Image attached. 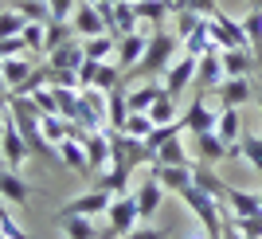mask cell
<instances>
[{
    "instance_id": "obj_1",
    "label": "cell",
    "mask_w": 262,
    "mask_h": 239,
    "mask_svg": "<svg viewBox=\"0 0 262 239\" xmlns=\"http://www.w3.org/2000/svg\"><path fill=\"white\" fill-rule=\"evenodd\" d=\"M176 55H180V35H176V32H161V28H157L153 39H149V47H145V55H141V63L133 67V75L161 78Z\"/></svg>"
},
{
    "instance_id": "obj_2",
    "label": "cell",
    "mask_w": 262,
    "mask_h": 239,
    "mask_svg": "<svg viewBox=\"0 0 262 239\" xmlns=\"http://www.w3.org/2000/svg\"><path fill=\"white\" fill-rule=\"evenodd\" d=\"M180 200H184V204L192 208V216L211 231V239H223V231H227V216L219 212V200H215V196L204 192L200 185H188L184 192H180Z\"/></svg>"
},
{
    "instance_id": "obj_3",
    "label": "cell",
    "mask_w": 262,
    "mask_h": 239,
    "mask_svg": "<svg viewBox=\"0 0 262 239\" xmlns=\"http://www.w3.org/2000/svg\"><path fill=\"white\" fill-rule=\"evenodd\" d=\"M78 126L86 133L110 130V122H106V90H98V87L78 90Z\"/></svg>"
},
{
    "instance_id": "obj_4",
    "label": "cell",
    "mask_w": 262,
    "mask_h": 239,
    "mask_svg": "<svg viewBox=\"0 0 262 239\" xmlns=\"http://www.w3.org/2000/svg\"><path fill=\"white\" fill-rule=\"evenodd\" d=\"M106 220H110V231H106V235H129V231L141 224L137 196H133V192L114 196V200H110V208H106Z\"/></svg>"
},
{
    "instance_id": "obj_5",
    "label": "cell",
    "mask_w": 262,
    "mask_h": 239,
    "mask_svg": "<svg viewBox=\"0 0 262 239\" xmlns=\"http://www.w3.org/2000/svg\"><path fill=\"white\" fill-rule=\"evenodd\" d=\"M78 78H82V87H98V90H114L121 87V63L118 59H86V63L78 67Z\"/></svg>"
},
{
    "instance_id": "obj_6",
    "label": "cell",
    "mask_w": 262,
    "mask_h": 239,
    "mask_svg": "<svg viewBox=\"0 0 262 239\" xmlns=\"http://www.w3.org/2000/svg\"><path fill=\"white\" fill-rule=\"evenodd\" d=\"M71 28H75L78 39H94V35H106L110 32L106 12H102V4H94V0H78L75 16H71Z\"/></svg>"
},
{
    "instance_id": "obj_7",
    "label": "cell",
    "mask_w": 262,
    "mask_h": 239,
    "mask_svg": "<svg viewBox=\"0 0 262 239\" xmlns=\"http://www.w3.org/2000/svg\"><path fill=\"white\" fill-rule=\"evenodd\" d=\"M196 67H200V59L196 55H188V51H180L172 59V63H168V71H164V87H168V94L172 98H180L184 94V87H192V83H196Z\"/></svg>"
},
{
    "instance_id": "obj_8",
    "label": "cell",
    "mask_w": 262,
    "mask_h": 239,
    "mask_svg": "<svg viewBox=\"0 0 262 239\" xmlns=\"http://www.w3.org/2000/svg\"><path fill=\"white\" fill-rule=\"evenodd\" d=\"M110 200H114V192H106V188H90V192H82V196H75V200H67L63 208H59V216H106V208H110Z\"/></svg>"
},
{
    "instance_id": "obj_9",
    "label": "cell",
    "mask_w": 262,
    "mask_h": 239,
    "mask_svg": "<svg viewBox=\"0 0 262 239\" xmlns=\"http://www.w3.org/2000/svg\"><path fill=\"white\" fill-rule=\"evenodd\" d=\"M184 130L192 133V137H200V133H208V130H215V122H219V110L211 106L208 102V94H204V90H200L196 98H192V106L184 110Z\"/></svg>"
},
{
    "instance_id": "obj_10",
    "label": "cell",
    "mask_w": 262,
    "mask_h": 239,
    "mask_svg": "<svg viewBox=\"0 0 262 239\" xmlns=\"http://www.w3.org/2000/svg\"><path fill=\"white\" fill-rule=\"evenodd\" d=\"M149 173L164 185V192H184L188 185H196V165H149Z\"/></svg>"
},
{
    "instance_id": "obj_11",
    "label": "cell",
    "mask_w": 262,
    "mask_h": 239,
    "mask_svg": "<svg viewBox=\"0 0 262 239\" xmlns=\"http://www.w3.org/2000/svg\"><path fill=\"white\" fill-rule=\"evenodd\" d=\"M219 59H223L227 78H251L254 71H262V67H258V55H254L251 47H227V51H219Z\"/></svg>"
},
{
    "instance_id": "obj_12",
    "label": "cell",
    "mask_w": 262,
    "mask_h": 239,
    "mask_svg": "<svg viewBox=\"0 0 262 239\" xmlns=\"http://www.w3.org/2000/svg\"><path fill=\"white\" fill-rule=\"evenodd\" d=\"M110 157H114V130H98L86 137V161L94 169V176H102L110 169Z\"/></svg>"
},
{
    "instance_id": "obj_13",
    "label": "cell",
    "mask_w": 262,
    "mask_h": 239,
    "mask_svg": "<svg viewBox=\"0 0 262 239\" xmlns=\"http://www.w3.org/2000/svg\"><path fill=\"white\" fill-rule=\"evenodd\" d=\"M149 39H153V35L145 32V28L141 32H129V35H118V63H121V71H133V67L141 63Z\"/></svg>"
},
{
    "instance_id": "obj_14",
    "label": "cell",
    "mask_w": 262,
    "mask_h": 239,
    "mask_svg": "<svg viewBox=\"0 0 262 239\" xmlns=\"http://www.w3.org/2000/svg\"><path fill=\"white\" fill-rule=\"evenodd\" d=\"M0 153H4V169H20L32 153H28V142H24V133L12 126V118H8V130L0 133Z\"/></svg>"
},
{
    "instance_id": "obj_15",
    "label": "cell",
    "mask_w": 262,
    "mask_h": 239,
    "mask_svg": "<svg viewBox=\"0 0 262 239\" xmlns=\"http://www.w3.org/2000/svg\"><path fill=\"white\" fill-rule=\"evenodd\" d=\"M227 78V71H223V59H219V51H208L200 55V67H196V87L204 90V94H211V90H219V83Z\"/></svg>"
},
{
    "instance_id": "obj_16",
    "label": "cell",
    "mask_w": 262,
    "mask_h": 239,
    "mask_svg": "<svg viewBox=\"0 0 262 239\" xmlns=\"http://www.w3.org/2000/svg\"><path fill=\"white\" fill-rule=\"evenodd\" d=\"M164 94H168L164 78H145L141 87L129 90V110H133V114H149V110H153V102H161Z\"/></svg>"
},
{
    "instance_id": "obj_17",
    "label": "cell",
    "mask_w": 262,
    "mask_h": 239,
    "mask_svg": "<svg viewBox=\"0 0 262 239\" xmlns=\"http://www.w3.org/2000/svg\"><path fill=\"white\" fill-rule=\"evenodd\" d=\"M215 98H219V110L223 106H239L243 110V102H251V98H258V94H254L251 78H223L219 90H215Z\"/></svg>"
},
{
    "instance_id": "obj_18",
    "label": "cell",
    "mask_w": 262,
    "mask_h": 239,
    "mask_svg": "<svg viewBox=\"0 0 262 239\" xmlns=\"http://www.w3.org/2000/svg\"><path fill=\"white\" fill-rule=\"evenodd\" d=\"M55 149H59V165H67L71 173H78V176H94V169H90V161H86V142L67 137V142H59Z\"/></svg>"
},
{
    "instance_id": "obj_19",
    "label": "cell",
    "mask_w": 262,
    "mask_h": 239,
    "mask_svg": "<svg viewBox=\"0 0 262 239\" xmlns=\"http://www.w3.org/2000/svg\"><path fill=\"white\" fill-rule=\"evenodd\" d=\"M82 63H86L82 39H67L63 47H55V51L47 55V67H51V71H78Z\"/></svg>"
},
{
    "instance_id": "obj_20",
    "label": "cell",
    "mask_w": 262,
    "mask_h": 239,
    "mask_svg": "<svg viewBox=\"0 0 262 239\" xmlns=\"http://www.w3.org/2000/svg\"><path fill=\"white\" fill-rule=\"evenodd\" d=\"M0 196H4V200H12V204H28V200L35 196V188L28 185L16 169H0Z\"/></svg>"
},
{
    "instance_id": "obj_21",
    "label": "cell",
    "mask_w": 262,
    "mask_h": 239,
    "mask_svg": "<svg viewBox=\"0 0 262 239\" xmlns=\"http://www.w3.org/2000/svg\"><path fill=\"white\" fill-rule=\"evenodd\" d=\"M133 196H137V208H141V220H153V212L161 208V200H164V185L157 181L153 173H149V176L141 181V185H137V192H133Z\"/></svg>"
},
{
    "instance_id": "obj_22",
    "label": "cell",
    "mask_w": 262,
    "mask_h": 239,
    "mask_svg": "<svg viewBox=\"0 0 262 239\" xmlns=\"http://www.w3.org/2000/svg\"><path fill=\"white\" fill-rule=\"evenodd\" d=\"M133 110H129V90H121V87H114L106 94V122H110V130L114 133H121L125 130V118H129Z\"/></svg>"
},
{
    "instance_id": "obj_23",
    "label": "cell",
    "mask_w": 262,
    "mask_h": 239,
    "mask_svg": "<svg viewBox=\"0 0 262 239\" xmlns=\"http://www.w3.org/2000/svg\"><path fill=\"white\" fill-rule=\"evenodd\" d=\"M223 200H227L231 216H262V200H258V192H243V188L227 185Z\"/></svg>"
},
{
    "instance_id": "obj_24",
    "label": "cell",
    "mask_w": 262,
    "mask_h": 239,
    "mask_svg": "<svg viewBox=\"0 0 262 239\" xmlns=\"http://www.w3.org/2000/svg\"><path fill=\"white\" fill-rule=\"evenodd\" d=\"M243 130H247V126H243V114H239V106H223V110H219L215 133L223 137V142H227V149H231V145H239Z\"/></svg>"
},
{
    "instance_id": "obj_25",
    "label": "cell",
    "mask_w": 262,
    "mask_h": 239,
    "mask_svg": "<svg viewBox=\"0 0 262 239\" xmlns=\"http://www.w3.org/2000/svg\"><path fill=\"white\" fill-rule=\"evenodd\" d=\"M196 157H200V161H208V165L223 161V157H227V142H223L215 130L200 133V137H196Z\"/></svg>"
},
{
    "instance_id": "obj_26",
    "label": "cell",
    "mask_w": 262,
    "mask_h": 239,
    "mask_svg": "<svg viewBox=\"0 0 262 239\" xmlns=\"http://www.w3.org/2000/svg\"><path fill=\"white\" fill-rule=\"evenodd\" d=\"M55 224L63 228L67 239H98V228L90 216H55Z\"/></svg>"
},
{
    "instance_id": "obj_27",
    "label": "cell",
    "mask_w": 262,
    "mask_h": 239,
    "mask_svg": "<svg viewBox=\"0 0 262 239\" xmlns=\"http://www.w3.org/2000/svg\"><path fill=\"white\" fill-rule=\"evenodd\" d=\"M133 8H137V20H141V24H153V28H161V24L172 16L168 0H133Z\"/></svg>"
},
{
    "instance_id": "obj_28",
    "label": "cell",
    "mask_w": 262,
    "mask_h": 239,
    "mask_svg": "<svg viewBox=\"0 0 262 239\" xmlns=\"http://www.w3.org/2000/svg\"><path fill=\"white\" fill-rule=\"evenodd\" d=\"M32 71H35V63L28 59V55H16V59H4V87H8V94H12L16 87H20V83H24L28 75H32Z\"/></svg>"
},
{
    "instance_id": "obj_29",
    "label": "cell",
    "mask_w": 262,
    "mask_h": 239,
    "mask_svg": "<svg viewBox=\"0 0 262 239\" xmlns=\"http://www.w3.org/2000/svg\"><path fill=\"white\" fill-rule=\"evenodd\" d=\"M239 157H243V161H247L254 173L262 176V133L243 130V137H239Z\"/></svg>"
},
{
    "instance_id": "obj_30",
    "label": "cell",
    "mask_w": 262,
    "mask_h": 239,
    "mask_svg": "<svg viewBox=\"0 0 262 239\" xmlns=\"http://www.w3.org/2000/svg\"><path fill=\"white\" fill-rule=\"evenodd\" d=\"M82 51H86V59H118V35H94V39H82Z\"/></svg>"
},
{
    "instance_id": "obj_31",
    "label": "cell",
    "mask_w": 262,
    "mask_h": 239,
    "mask_svg": "<svg viewBox=\"0 0 262 239\" xmlns=\"http://www.w3.org/2000/svg\"><path fill=\"white\" fill-rule=\"evenodd\" d=\"M184 51H188V55H196V59H200V55H208V51H219L215 39H211V24H208V20H204L196 32L184 39Z\"/></svg>"
},
{
    "instance_id": "obj_32",
    "label": "cell",
    "mask_w": 262,
    "mask_h": 239,
    "mask_svg": "<svg viewBox=\"0 0 262 239\" xmlns=\"http://www.w3.org/2000/svg\"><path fill=\"white\" fill-rule=\"evenodd\" d=\"M157 165H196V161L184 153V142H180V133H176V137H168V142L157 149Z\"/></svg>"
},
{
    "instance_id": "obj_33",
    "label": "cell",
    "mask_w": 262,
    "mask_h": 239,
    "mask_svg": "<svg viewBox=\"0 0 262 239\" xmlns=\"http://www.w3.org/2000/svg\"><path fill=\"white\" fill-rule=\"evenodd\" d=\"M67 39H78V35H75V28H71V24H63V20H47V39H43V55H51L55 47H63Z\"/></svg>"
},
{
    "instance_id": "obj_34",
    "label": "cell",
    "mask_w": 262,
    "mask_h": 239,
    "mask_svg": "<svg viewBox=\"0 0 262 239\" xmlns=\"http://www.w3.org/2000/svg\"><path fill=\"white\" fill-rule=\"evenodd\" d=\"M8 8H16L24 20H39V24L51 20V8H47V0H8Z\"/></svg>"
},
{
    "instance_id": "obj_35",
    "label": "cell",
    "mask_w": 262,
    "mask_h": 239,
    "mask_svg": "<svg viewBox=\"0 0 262 239\" xmlns=\"http://www.w3.org/2000/svg\"><path fill=\"white\" fill-rule=\"evenodd\" d=\"M196 185L204 188V192H211L215 200H223V192H227V185H223V181L208 169V161H196Z\"/></svg>"
},
{
    "instance_id": "obj_36",
    "label": "cell",
    "mask_w": 262,
    "mask_h": 239,
    "mask_svg": "<svg viewBox=\"0 0 262 239\" xmlns=\"http://www.w3.org/2000/svg\"><path fill=\"white\" fill-rule=\"evenodd\" d=\"M200 24H204V16H200V12H192V8H184V12H176V16H172V32L180 35V44H184V39L196 32Z\"/></svg>"
},
{
    "instance_id": "obj_37",
    "label": "cell",
    "mask_w": 262,
    "mask_h": 239,
    "mask_svg": "<svg viewBox=\"0 0 262 239\" xmlns=\"http://www.w3.org/2000/svg\"><path fill=\"white\" fill-rule=\"evenodd\" d=\"M149 118H153V126H168V122H180V114H176V98H172V94H164L161 102H153Z\"/></svg>"
},
{
    "instance_id": "obj_38",
    "label": "cell",
    "mask_w": 262,
    "mask_h": 239,
    "mask_svg": "<svg viewBox=\"0 0 262 239\" xmlns=\"http://www.w3.org/2000/svg\"><path fill=\"white\" fill-rule=\"evenodd\" d=\"M24 16L16 8H8V4H4V8H0V39H12V35H20L24 32Z\"/></svg>"
},
{
    "instance_id": "obj_39",
    "label": "cell",
    "mask_w": 262,
    "mask_h": 239,
    "mask_svg": "<svg viewBox=\"0 0 262 239\" xmlns=\"http://www.w3.org/2000/svg\"><path fill=\"white\" fill-rule=\"evenodd\" d=\"M24 44H28V51H35V55H43V39H47V24H39V20H28L24 24Z\"/></svg>"
},
{
    "instance_id": "obj_40",
    "label": "cell",
    "mask_w": 262,
    "mask_h": 239,
    "mask_svg": "<svg viewBox=\"0 0 262 239\" xmlns=\"http://www.w3.org/2000/svg\"><path fill=\"white\" fill-rule=\"evenodd\" d=\"M227 228H235L239 235H247V239H262V216H231Z\"/></svg>"
},
{
    "instance_id": "obj_41",
    "label": "cell",
    "mask_w": 262,
    "mask_h": 239,
    "mask_svg": "<svg viewBox=\"0 0 262 239\" xmlns=\"http://www.w3.org/2000/svg\"><path fill=\"white\" fill-rule=\"evenodd\" d=\"M184 130V122H168V126H153V130H149V137H145V145H149V149H161L164 142H168V137H176V133Z\"/></svg>"
},
{
    "instance_id": "obj_42",
    "label": "cell",
    "mask_w": 262,
    "mask_h": 239,
    "mask_svg": "<svg viewBox=\"0 0 262 239\" xmlns=\"http://www.w3.org/2000/svg\"><path fill=\"white\" fill-rule=\"evenodd\" d=\"M149 130H153V118H149V114H129V118H125V130L121 133H129V137H149Z\"/></svg>"
},
{
    "instance_id": "obj_43",
    "label": "cell",
    "mask_w": 262,
    "mask_h": 239,
    "mask_svg": "<svg viewBox=\"0 0 262 239\" xmlns=\"http://www.w3.org/2000/svg\"><path fill=\"white\" fill-rule=\"evenodd\" d=\"M47 8H51V20L71 24V16H75V8H78V0H47Z\"/></svg>"
},
{
    "instance_id": "obj_44",
    "label": "cell",
    "mask_w": 262,
    "mask_h": 239,
    "mask_svg": "<svg viewBox=\"0 0 262 239\" xmlns=\"http://www.w3.org/2000/svg\"><path fill=\"white\" fill-rule=\"evenodd\" d=\"M0 231H4L8 239H28V231H24L20 224L8 216V208H4V204H0Z\"/></svg>"
},
{
    "instance_id": "obj_45",
    "label": "cell",
    "mask_w": 262,
    "mask_h": 239,
    "mask_svg": "<svg viewBox=\"0 0 262 239\" xmlns=\"http://www.w3.org/2000/svg\"><path fill=\"white\" fill-rule=\"evenodd\" d=\"M16 55H28V44H24V35L0 39V59H16Z\"/></svg>"
},
{
    "instance_id": "obj_46",
    "label": "cell",
    "mask_w": 262,
    "mask_h": 239,
    "mask_svg": "<svg viewBox=\"0 0 262 239\" xmlns=\"http://www.w3.org/2000/svg\"><path fill=\"white\" fill-rule=\"evenodd\" d=\"M125 239H172V228H133Z\"/></svg>"
},
{
    "instance_id": "obj_47",
    "label": "cell",
    "mask_w": 262,
    "mask_h": 239,
    "mask_svg": "<svg viewBox=\"0 0 262 239\" xmlns=\"http://www.w3.org/2000/svg\"><path fill=\"white\" fill-rule=\"evenodd\" d=\"M172 239H211V231L196 220V224H188L184 231H172Z\"/></svg>"
},
{
    "instance_id": "obj_48",
    "label": "cell",
    "mask_w": 262,
    "mask_h": 239,
    "mask_svg": "<svg viewBox=\"0 0 262 239\" xmlns=\"http://www.w3.org/2000/svg\"><path fill=\"white\" fill-rule=\"evenodd\" d=\"M188 8H192V12H200L204 20H211V16H215V12H219V0H192Z\"/></svg>"
},
{
    "instance_id": "obj_49",
    "label": "cell",
    "mask_w": 262,
    "mask_h": 239,
    "mask_svg": "<svg viewBox=\"0 0 262 239\" xmlns=\"http://www.w3.org/2000/svg\"><path fill=\"white\" fill-rule=\"evenodd\" d=\"M188 4H192V0H168V8H172V16H176V12H184Z\"/></svg>"
},
{
    "instance_id": "obj_50",
    "label": "cell",
    "mask_w": 262,
    "mask_h": 239,
    "mask_svg": "<svg viewBox=\"0 0 262 239\" xmlns=\"http://www.w3.org/2000/svg\"><path fill=\"white\" fill-rule=\"evenodd\" d=\"M247 8H251V12H262V0H247Z\"/></svg>"
},
{
    "instance_id": "obj_51",
    "label": "cell",
    "mask_w": 262,
    "mask_h": 239,
    "mask_svg": "<svg viewBox=\"0 0 262 239\" xmlns=\"http://www.w3.org/2000/svg\"><path fill=\"white\" fill-rule=\"evenodd\" d=\"M223 235H227V239H247V235H239V231H235V228H227V231H223Z\"/></svg>"
},
{
    "instance_id": "obj_52",
    "label": "cell",
    "mask_w": 262,
    "mask_h": 239,
    "mask_svg": "<svg viewBox=\"0 0 262 239\" xmlns=\"http://www.w3.org/2000/svg\"><path fill=\"white\" fill-rule=\"evenodd\" d=\"M0 90H8V87H4V59H0Z\"/></svg>"
},
{
    "instance_id": "obj_53",
    "label": "cell",
    "mask_w": 262,
    "mask_h": 239,
    "mask_svg": "<svg viewBox=\"0 0 262 239\" xmlns=\"http://www.w3.org/2000/svg\"><path fill=\"white\" fill-rule=\"evenodd\" d=\"M94 4H114V0H94Z\"/></svg>"
},
{
    "instance_id": "obj_54",
    "label": "cell",
    "mask_w": 262,
    "mask_h": 239,
    "mask_svg": "<svg viewBox=\"0 0 262 239\" xmlns=\"http://www.w3.org/2000/svg\"><path fill=\"white\" fill-rule=\"evenodd\" d=\"M254 102H258V110H262V94H258V98H254Z\"/></svg>"
},
{
    "instance_id": "obj_55",
    "label": "cell",
    "mask_w": 262,
    "mask_h": 239,
    "mask_svg": "<svg viewBox=\"0 0 262 239\" xmlns=\"http://www.w3.org/2000/svg\"><path fill=\"white\" fill-rule=\"evenodd\" d=\"M0 165H4V153H0Z\"/></svg>"
},
{
    "instance_id": "obj_56",
    "label": "cell",
    "mask_w": 262,
    "mask_h": 239,
    "mask_svg": "<svg viewBox=\"0 0 262 239\" xmlns=\"http://www.w3.org/2000/svg\"><path fill=\"white\" fill-rule=\"evenodd\" d=\"M0 239H8V235H4V231H0Z\"/></svg>"
},
{
    "instance_id": "obj_57",
    "label": "cell",
    "mask_w": 262,
    "mask_h": 239,
    "mask_svg": "<svg viewBox=\"0 0 262 239\" xmlns=\"http://www.w3.org/2000/svg\"><path fill=\"white\" fill-rule=\"evenodd\" d=\"M258 200H262V192H258Z\"/></svg>"
},
{
    "instance_id": "obj_58",
    "label": "cell",
    "mask_w": 262,
    "mask_h": 239,
    "mask_svg": "<svg viewBox=\"0 0 262 239\" xmlns=\"http://www.w3.org/2000/svg\"><path fill=\"white\" fill-rule=\"evenodd\" d=\"M223 239H227V235H223Z\"/></svg>"
}]
</instances>
